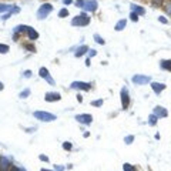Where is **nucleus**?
Returning <instances> with one entry per match:
<instances>
[{
    "label": "nucleus",
    "instance_id": "nucleus-34",
    "mask_svg": "<svg viewBox=\"0 0 171 171\" xmlns=\"http://www.w3.org/2000/svg\"><path fill=\"white\" fill-rule=\"evenodd\" d=\"M9 171H21V170H20L19 167H12V168H10Z\"/></svg>",
    "mask_w": 171,
    "mask_h": 171
},
{
    "label": "nucleus",
    "instance_id": "nucleus-38",
    "mask_svg": "<svg viewBox=\"0 0 171 171\" xmlns=\"http://www.w3.org/2000/svg\"><path fill=\"white\" fill-rule=\"evenodd\" d=\"M24 76H26V77H30V71H29V70H27V71L24 73Z\"/></svg>",
    "mask_w": 171,
    "mask_h": 171
},
{
    "label": "nucleus",
    "instance_id": "nucleus-30",
    "mask_svg": "<svg viewBox=\"0 0 171 171\" xmlns=\"http://www.w3.org/2000/svg\"><path fill=\"white\" fill-rule=\"evenodd\" d=\"M103 104V100H96V101H93V105H96V107H99V105Z\"/></svg>",
    "mask_w": 171,
    "mask_h": 171
},
{
    "label": "nucleus",
    "instance_id": "nucleus-17",
    "mask_svg": "<svg viewBox=\"0 0 171 171\" xmlns=\"http://www.w3.org/2000/svg\"><path fill=\"white\" fill-rule=\"evenodd\" d=\"M125 24H127V21H125V19H123V20H120L119 23L116 24V27H114V29H116L117 32H120V30H123V29L125 27Z\"/></svg>",
    "mask_w": 171,
    "mask_h": 171
},
{
    "label": "nucleus",
    "instance_id": "nucleus-21",
    "mask_svg": "<svg viewBox=\"0 0 171 171\" xmlns=\"http://www.w3.org/2000/svg\"><path fill=\"white\" fill-rule=\"evenodd\" d=\"M123 168H124V171H136V168H134L131 164H124Z\"/></svg>",
    "mask_w": 171,
    "mask_h": 171
},
{
    "label": "nucleus",
    "instance_id": "nucleus-7",
    "mask_svg": "<svg viewBox=\"0 0 171 171\" xmlns=\"http://www.w3.org/2000/svg\"><path fill=\"white\" fill-rule=\"evenodd\" d=\"M71 88H79V90H90V84L88 83H84V81H73L71 86H70Z\"/></svg>",
    "mask_w": 171,
    "mask_h": 171
},
{
    "label": "nucleus",
    "instance_id": "nucleus-12",
    "mask_svg": "<svg viewBox=\"0 0 171 171\" xmlns=\"http://www.w3.org/2000/svg\"><path fill=\"white\" fill-rule=\"evenodd\" d=\"M9 167H12V165H10V161H9L6 157H1V158H0V170H1V171H6Z\"/></svg>",
    "mask_w": 171,
    "mask_h": 171
},
{
    "label": "nucleus",
    "instance_id": "nucleus-10",
    "mask_svg": "<svg viewBox=\"0 0 171 171\" xmlns=\"http://www.w3.org/2000/svg\"><path fill=\"white\" fill-rule=\"evenodd\" d=\"M60 99H61V96L59 93H46V96H44L46 101H59Z\"/></svg>",
    "mask_w": 171,
    "mask_h": 171
},
{
    "label": "nucleus",
    "instance_id": "nucleus-14",
    "mask_svg": "<svg viewBox=\"0 0 171 171\" xmlns=\"http://www.w3.org/2000/svg\"><path fill=\"white\" fill-rule=\"evenodd\" d=\"M27 34H29V37H30L32 40L39 39V33H37L34 29H32V27H29V29H27Z\"/></svg>",
    "mask_w": 171,
    "mask_h": 171
},
{
    "label": "nucleus",
    "instance_id": "nucleus-22",
    "mask_svg": "<svg viewBox=\"0 0 171 171\" xmlns=\"http://www.w3.org/2000/svg\"><path fill=\"white\" fill-rule=\"evenodd\" d=\"M60 17H66V16H69V10L67 9H61L60 10V13H59Z\"/></svg>",
    "mask_w": 171,
    "mask_h": 171
},
{
    "label": "nucleus",
    "instance_id": "nucleus-8",
    "mask_svg": "<svg viewBox=\"0 0 171 171\" xmlns=\"http://www.w3.org/2000/svg\"><path fill=\"white\" fill-rule=\"evenodd\" d=\"M128 104H130L128 91H127V88H123V90H121V105H123V108H127Z\"/></svg>",
    "mask_w": 171,
    "mask_h": 171
},
{
    "label": "nucleus",
    "instance_id": "nucleus-27",
    "mask_svg": "<svg viewBox=\"0 0 171 171\" xmlns=\"http://www.w3.org/2000/svg\"><path fill=\"white\" fill-rule=\"evenodd\" d=\"M151 1H153V6L154 7H158L161 3H163V0H151Z\"/></svg>",
    "mask_w": 171,
    "mask_h": 171
},
{
    "label": "nucleus",
    "instance_id": "nucleus-37",
    "mask_svg": "<svg viewBox=\"0 0 171 171\" xmlns=\"http://www.w3.org/2000/svg\"><path fill=\"white\" fill-rule=\"evenodd\" d=\"M71 1H73V0H63V3H64V4H70Z\"/></svg>",
    "mask_w": 171,
    "mask_h": 171
},
{
    "label": "nucleus",
    "instance_id": "nucleus-39",
    "mask_svg": "<svg viewBox=\"0 0 171 171\" xmlns=\"http://www.w3.org/2000/svg\"><path fill=\"white\" fill-rule=\"evenodd\" d=\"M56 170H57V171H63V167H57V165H56Z\"/></svg>",
    "mask_w": 171,
    "mask_h": 171
},
{
    "label": "nucleus",
    "instance_id": "nucleus-11",
    "mask_svg": "<svg viewBox=\"0 0 171 171\" xmlns=\"http://www.w3.org/2000/svg\"><path fill=\"white\" fill-rule=\"evenodd\" d=\"M154 114H156L157 117H167V110H165L164 107L157 105V107L154 108Z\"/></svg>",
    "mask_w": 171,
    "mask_h": 171
},
{
    "label": "nucleus",
    "instance_id": "nucleus-33",
    "mask_svg": "<svg viewBox=\"0 0 171 171\" xmlns=\"http://www.w3.org/2000/svg\"><path fill=\"white\" fill-rule=\"evenodd\" d=\"M40 160H41V161H46V163H47V161H49V158H47L46 156H43V154L40 156Z\"/></svg>",
    "mask_w": 171,
    "mask_h": 171
},
{
    "label": "nucleus",
    "instance_id": "nucleus-31",
    "mask_svg": "<svg viewBox=\"0 0 171 171\" xmlns=\"http://www.w3.org/2000/svg\"><path fill=\"white\" fill-rule=\"evenodd\" d=\"M63 148H64V150H71V144H70V143H64V144H63Z\"/></svg>",
    "mask_w": 171,
    "mask_h": 171
},
{
    "label": "nucleus",
    "instance_id": "nucleus-15",
    "mask_svg": "<svg viewBox=\"0 0 171 171\" xmlns=\"http://www.w3.org/2000/svg\"><path fill=\"white\" fill-rule=\"evenodd\" d=\"M7 10L19 12V9H17V7H12V6H7V4H0V13H1V12H7Z\"/></svg>",
    "mask_w": 171,
    "mask_h": 171
},
{
    "label": "nucleus",
    "instance_id": "nucleus-3",
    "mask_svg": "<svg viewBox=\"0 0 171 171\" xmlns=\"http://www.w3.org/2000/svg\"><path fill=\"white\" fill-rule=\"evenodd\" d=\"M52 10H53V6L50 3L41 4L39 9V12H37V17H39V19H44L46 16H49V14L52 13Z\"/></svg>",
    "mask_w": 171,
    "mask_h": 171
},
{
    "label": "nucleus",
    "instance_id": "nucleus-32",
    "mask_svg": "<svg viewBox=\"0 0 171 171\" xmlns=\"http://www.w3.org/2000/svg\"><path fill=\"white\" fill-rule=\"evenodd\" d=\"M165 10H167V13H168V14H171V1L167 4V6H165Z\"/></svg>",
    "mask_w": 171,
    "mask_h": 171
},
{
    "label": "nucleus",
    "instance_id": "nucleus-18",
    "mask_svg": "<svg viewBox=\"0 0 171 171\" xmlns=\"http://www.w3.org/2000/svg\"><path fill=\"white\" fill-rule=\"evenodd\" d=\"M87 50H88V47H87V46L79 47V49H77V52H76V57H80V56H83V54H84Z\"/></svg>",
    "mask_w": 171,
    "mask_h": 171
},
{
    "label": "nucleus",
    "instance_id": "nucleus-20",
    "mask_svg": "<svg viewBox=\"0 0 171 171\" xmlns=\"http://www.w3.org/2000/svg\"><path fill=\"white\" fill-rule=\"evenodd\" d=\"M7 52H9V46H7V44H0V53H1V54H6Z\"/></svg>",
    "mask_w": 171,
    "mask_h": 171
},
{
    "label": "nucleus",
    "instance_id": "nucleus-26",
    "mask_svg": "<svg viewBox=\"0 0 171 171\" xmlns=\"http://www.w3.org/2000/svg\"><path fill=\"white\" fill-rule=\"evenodd\" d=\"M133 140H134V137H133V136H128V137H125V144H131L133 143Z\"/></svg>",
    "mask_w": 171,
    "mask_h": 171
},
{
    "label": "nucleus",
    "instance_id": "nucleus-29",
    "mask_svg": "<svg viewBox=\"0 0 171 171\" xmlns=\"http://www.w3.org/2000/svg\"><path fill=\"white\" fill-rule=\"evenodd\" d=\"M83 4H84V0H77V1H76V6L77 7H81V9H83Z\"/></svg>",
    "mask_w": 171,
    "mask_h": 171
},
{
    "label": "nucleus",
    "instance_id": "nucleus-1",
    "mask_svg": "<svg viewBox=\"0 0 171 171\" xmlns=\"http://www.w3.org/2000/svg\"><path fill=\"white\" fill-rule=\"evenodd\" d=\"M88 23H90V17L86 13H81V14H79V16H76L71 21L73 26H87Z\"/></svg>",
    "mask_w": 171,
    "mask_h": 171
},
{
    "label": "nucleus",
    "instance_id": "nucleus-9",
    "mask_svg": "<svg viewBox=\"0 0 171 171\" xmlns=\"http://www.w3.org/2000/svg\"><path fill=\"white\" fill-rule=\"evenodd\" d=\"M150 81V77L148 76H141V74H137V76H134L133 77V83H136V84H147Z\"/></svg>",
    "mask_w": 171,
    "mask_h": 171
},
{
    "label": "nucleus",
    "instance_id": "nucleus-35",
    "mask_svg": "<svg viewBox=\"0 0 171 171\" xmlns=\"http://www.w3.org/2000/svg\"><path fill=\"white\" fill-rule=\"evenodd\" d=\"M96 54H97V52H96V50H91V52H90V57H94Z\"/></svg>",
    "mask_w": 171,
    "mask_h": 171
},
{
    "label": "nucleus",
    "instance_id": "nucleus-25",
    "mask_svg": "<svg viewBox=\"0 0 171 171\" xmlns=\"http://www.w3.org/2000/svg\"><path fill=\"white\" fill-rule=\"evenodd\" d=\"M29 94H30V90H24V91L20 93V97H21V99H24V97H27Z\"/></svg>",
    "mask_w": 171,
    "mask_h": 171
},
{
    "label": "nucleus",
    "instance_id": "nucleus-6",
    "mask_svg": "<svg viewBox=\"0 0 171 171\" xmlns=\"http://www.w3.org/2000/svg\"><path fill=\"white\" fill-rule=\"evenodd\" d=\"M83 9L87 10V12H94V10L97 9V1H96V0H84Z\"/></svg>",
    "mask_w": 171,
    "mask_h": 171
},
{
    "label": "nucleus",
    "instance_id": "nucleus-2",
    "mask_svg": "<svg viewBox=\"0 0 171 171\" xmlns=\"http://www.w3.org/2000/svg\"><path fill=\"white\" fill-rule=\"evenodd\" d=\"M34 117L37 120H40V121H54L56 120L54 114L47 111H34Z\"/></svg>",
    "mask_w": 171,
    "mask_h": 171
},
{
    "label": "nucleus",
    "instance_id": "nucleus-19",
    "mask_svg": "<svg viewBox=\"0 0 171 171\" xmlns=\"http://www.w3.org/2000/svg\"><path fill=\"white\" fill-rule=\"evenodd\" d=\"M161 67L165 70H171V60H163L161 61Z\"/></svg>",
    "mask_w": 171,
    "mask_h": 171
},
{
    "label": "nucleus",
    "instance_id": "nucleus-36",
    "mask_svg": "<svg viewBox=\"0 0 171 171\" xmlns=\"http://www.w3.org/2000/svg\"><path fill=\"white\" fill-rule=\"evenodd\" d=\"M158 20H160V21H161V23H167V20H165L164 17H161V16H160V17H158Z\"/></svg>",
    "mask_w": 171,
    "mask_h": 171
},
{
    "label": "nucleus",
    "instance_id": "nucleus-23",
    "mask_svg": "<svg viewBox=\"0 0 171 171\" xmlns=\"http://www.w3.org/2000/svg\"><path fill=\"white\" fill-rule=\"evenodd\" d=\"M148 120H150V124L154 125L156 123H157V116H156V114H153V116H150V119H148Z\"/></svg>",
    "mask_w": 171,
    "mask_h": 171
},
{
    "label": "nucleus",
    "instance_id": "nucleus-41",
    "mask_svg": "<svg viewBox=\"0 0 171 171\" xmlns=\"http://www.w3.org/2000/svg\"><path fill=\"white\" fill-rule=\"evenodd\" d=\"M41 171H50V170H46V168H41Z\"/></svg>",
    "mask_w": 171,
    "mask_h": 171
},
{
    "label": "nucleus",
    "instance_id": "nucleus-28",
    "mask_svg": "<svg viewBox=\"0 0 171 171\" xmlns=\"http://www.w3.org/2000/svg\"><path fill=\"white\" fill-rule=\"evenodd\" d=\"M130 17H131V20H133V21H137V20H138V14H136V13H134V12H133V13L130 14Z\"/></svg>",
    "mask_w": 171,
    "mask_h": 171
},
{
    "label": "nucleus",
    "instance_id": "nucleus-13",
    "mask_svg": "<svg viewBox=\"0 0 171 171\" xmlns=\"http://www.w3.org/2000/svg\"><path fill=\"white\" fill-rule=\"evenodd\" d=\"M151 87H153V90H154L156 94H160V93L165 88V84H163V83H153Z\"/></svg>",
    "mask_w": 171,
    "mask_h": 171
},
{
    "label": "nucleus",
    "instance_id": "nucleus-24",
    "mask_svg": "<svg viewBox=\"0 0 171 171\" xmlns=\"http://www.w3.org/2000/svg\"><path fill=\"white\" fill-rule=\"evenodd\" d=\"M94 39H96V41H97L99 44H104V40L101 39V37H100L99 34H96V36H94Z\"/></svg>",
    "mask_w": 171,
    "mask_h": 171
},
{
    "label": "nucleus",
    "instance_id": "nucleus-16",
    "mask_svg": "<svg viewBox=\"0 0 171 171\" xmlns=\"http://www.w3.org/2000/svg\"><path fill=\"white\" fill-rule=\"evenodd\" d=\"M131 9H133V12H134L136 14H138V16H141V14H144V13H145V10L143 9V7L136 6V4H131Z\"/></svg>",
    "mask_w": 171,
    "mask_h": 171
},
{
    "label": "nucleus",
    "instance_id": "nucleus-5",
    "mask_svg": "<svg viewBox=\"0 0 171 171\" xmlns=\"http://www.w3.org/2000/svg\"><path fill=\"white\" fill-rule=\"evenodd\" d=\"M76 120L81 124H91L93 117L90 114H79V116H76Z\"/></svg>",
    "mask_w": 171,
    "mask_h": 171
},
{
    "label": "nucleus",
    "instance_id": "nucleus-4",
    "mask_svg": "<svg viewBox=\"0 0 171 171\" xmlns=\"http://www.w3.org/2000/svg\"><path fill=\"white\" fill-rule=\"evenodd\" d=\"M39 74H40V77L41 79H46L47 80V83L49 84H54V80L50 77V73H49V70H47L46 67H41L39 70Z\"/></svg>",
    "mask_w": 171,
    "mask_h": 171
},
{
    "label": "nucleus",
    "instance_id": "nucleus-40",
    "mask_svg": "<svg viewBox=\"0 0 171 171\" xmlns=\"http://www.w3.org/2000/svg\"><path fill=\"white\" fill-rule=\"evenodd\" d=\"M3 87H4V86H3V83H1V81H0V91H1V90H3Z\"/></svg>",
    "mask_w": 171,
    "mask_h": 171
}]
</instances>
